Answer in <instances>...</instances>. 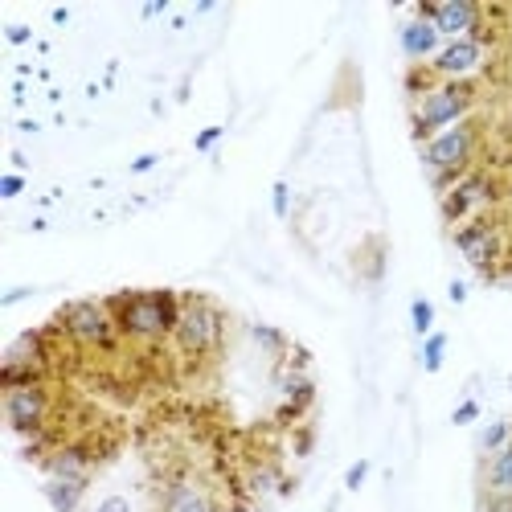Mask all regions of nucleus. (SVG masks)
I'll return each mask as SVG.
<instances>
[{
    "label": "nucleus",
    "mask_w": 512,
    "mask_h": 512,
    "mask_svg": "<svg viewBox=\"0 0 512 512\" xmlns=\"http://www.w3.org/2000/svg\"><path fill=\"white\" fill-rule=\"evenodd\" d=\"M115 312V324L127 340H164L177 332L185 300L177 291H119L107 300Z\"/></svg>",
    "instance_id": "1"
},
{
    "label": "nucleus",
    "mask_w": 512,
    "mask_h": 512,
    "mask_svg": "<svg viewBox=\"0 0 512 512\" xmlns=\"http://www.w3.org/2000/svg\"><path fill=\"white\" fill-rule=\"evenodd\" d=\"M476 107V87L472 82H439L435 91H426L422 99H414L410 107V123H414V136L426 144L431 136L447 132V127L463 123Z\"/></svg>",
    "instance_id": "2"
},
{
    "label": "nucleus",
    "mask_w": 512,
    "mask_h": 512,
    "mask_svg": "<svg viewBox=\"0 0 512 512\" xmlns=\"http://www.w3.org/2000/svg\"><path fill=\"white\" fill-rule=\"evenodd\" d=\"M54 328L70 340V345L99 349V353H111V349L119 345V336H123L107 300H70V304L54 316Z\"/></svg>",
    "instance_id": "3"
},
{
    "label": "nucleus",
    "mask_w": 512,
    "mask_h": 512,
    "mask_svg": "<svg viewBox=\"0 0 512 512\" xmlns=\"http://www.w3.org/2000/svg\"><path fill=\"white\" fill-rule=\"evenodd\" d=\"M476 144H480V132H476L472 119H463V123L447 127V132H439V136H431L422 144V160H426V168H431V177L439 185V197L467 173V164H472V156H476Z\"/></svg>",
    "instance_id": "4"
},
{
    "label": "nucleus",
    "mask_w": 512,
    "mask_h": 512,
    "mask_svg": "<svg viewBox=\"0 0 512 512\" xmlns=\"http://www.w3.org/2000/svg\"><path fill=\"white\" fill-rule=\"evenodd\" d=\"M177 349L189 353V357H209V353H218L222 349V340H226V316L218 312V304H209V300H185L181 308V320H177Z\"/></svg>",
    "instance_id": "5"
},
{
    "label": "nucleus",
    "mask_w": 512,
    "mask_h": 512,
    "mask_svg": "<svg viewBox=\"0 0 512 512\" xmlns=\"http://www.w3.org/2000/svg\"><path fill=\"white\" fill-rule=\"evenodd\" d=\"M496 201V185H492V177L488 173H467L439 197V213H443V222L455 230V226H463V222H472V218H480V213L488 209Z\"/></svg>",
    "instance_id": "6"
},
{
    "label": "nucleus",
    "mask_w": 512,
    "mask_h": 512,
    "mask_svg": "<svg viewBox=\"0 0 512 512\" xmlns=\"http://www.w3.org/2000/svg\"><path fill=\"white\" fill-rule=\"evenodd\" d=\"M50 410H54V394L50 386H21V390H5V418L21 439H37L50 431Z\"/></svg>",
    "instance_id": "7"
},
{
    "label": "nucleus",
    "mask_w": 512,
    "mask_h": 512,
    "mask_svg": "<svg viewBox=\"0 0 512 512\" xmlns=\"http://www.w3.org/2000/svg\"><path fill=\"white\" fill-rule=\"evenodd\" d=\"M451 246L463 254L467 263H472L480 275H496V263H500V234L488 218H472L451 230Z\"/></svg>",
    "instance_id": "8"
},
{
    "label": "nucleus",
    "mask_w": 512,
    "mask_h": 512,
    "mask_svg": "<svg viewBox=\"0 0 512 512\" xmlns=\"http://www.w3.org/2000/svg\"><path fill=\"white\" fill-rule=\"evenodd\" d=\"M480 62H484V41L459 37V41H443V50L435 54L431 70H435L439 82H472Z\"/></svg>",
    "instance_id": "9"
},
{
    "label": "nucleus",
    "mask_w": 512,
    "mask_h": 512,
    "mask_svg": "<svg viewBox=\"0 0 512 512\" xmlns=\"http://www.w3.org/2000/svg\"><path fill=\"white\" fill-rule=\"evenodd\" d=\"M435 29L443 41H459V37H476L484 29V9L472 0H443L435 13Z\"/></svg>",
    "instance_id": "10"
},
{
    "label": "nucleus",
    "mask_w": 512,
    "mask_h": 512,
    "mask_svg": "<svg viewBox=\"0 0 512 512\" xmlns=\"http://www.w3.org/2000/svg\"><path fill=\"white\" fill-rule=\"evenodd\" d=\"M91 467H95V451L87 443H58L54 455L41 463L46 480H87L91 484Z\"/></svg>",
    "instance_id": "11"
},
{
    "label": "nucleus",
    "mask_w": 512,
    "mask_h": 512,
    "mask_svg": "<svg viewBox=\"0 0 512 512\" xmlns=\"http://www.w3.org/2000/svg\"><path fill=\"white\" fill-rule=\"evenodd\" d=\"M398 46H402V54L414 62V66H431L435 62V54L443 50V37H439V29L431 25V21H406L402 29H398Z\"/></svg>",
    "instance_id": "12"
},
{
    "label": "nucleus",
    "mask_w": 512,
    "mask_h": 512,
    "mask_svg": "<svg viewBox=\"0 0 512 512\" xmlns=\"http://www.w3.org/2000/svg\"><path fill=\"white\" fill-rule=\"evenodd\" d=\"M246 492L254 500H267V496H283L287 492V480L275 463H259V467H250V476H246Z\"/></svg>",
    "instance_id": "13"
},
{
    "label": "nucleus",
    "mask_w": 512,
    "mask_h": 512,
    "mask_svg": "<svg viewBox=\"0 0 512 512\" xmlns=\"http://www.w3.org/2000/svg\"><path fill=\"white\" fill-rule=\"evenodd\" d=\"M87 496V480H46V500L54 512H78Z\"/></svg>",
    "instance_id": "14"
},
{
    "label": "nucleus",
    "mask_w": 512,
    "mask_h": 512,
    "mask_svg": "<svg viewBox=\"0 0 512 512\" xmlns=\"http://www.w3.org/2000/svg\"><path fill=\"white\" fill-rule=\"evenodd\" d=\"M484 488L512 492V443L504 451H496L492 459H484Z\"/></svg>",
    "instance_id": "15"
},
{
    "label": "nucleus",
    "mask_w": 512,
    "mask_h": 512,
    "mask_svg": "<svg viewBox=\"0 0 512 512\" xmlns=\"http://www.w3.org/2000/svg\"><path fill=\"white\" fill-rule=\"evenodd\" d=\"M508 443H512V422H508V418L488 422L484 431L476 435V447H480V455H484V459H492V455H496V451H504Z\"/></svg>",
    "instance_id": "16"
},
{
    "label": "nucleus",
    "mask_w": 512,
    "mask_h": 512,
    "mask_svg": "<svg viewBox=\"0 0 512 512\" xmlns=\"http://www.w3.org/2000/svg\"><path fill=\"white\" fill-rule=\"evenodd\" d=\"M168 512H218V500L201 488H177L168 500Z\"/></svg>",
    "instance_id": "17"
},
{
    "label": "nucleus",
    "mask_w": 512,
    "mask_h": 512,
    "mask_svg": "<svg viewBox=\"0 0 512 512\" xmlns=\"http://www.w3.org/2000/svg\"><path fill=\"white\" fill-rule=\"evenodd\" d=\"M410 328H414L422 340L435 332V304L426 300V295H414V300H410Z\"/></svg>",
    "instance_id": "18"
},
{
    "label": "nucleus",
    "mask_w": 512,
    "mask_h": 512,
    "mask_svg": "<svg viewBox=\"0 0 512 512\" xmlns=\"http://www.w3.org/2000/svg\"><path fill=\"white\" fill-rule=\"evenodd\" d=\"M443 357H447V332H431L422 340V369L426 373H439L443 369Z\"/></svg>",
    "instance_id": "19"
},
{
    "label": "nucleus",
    "mask_w": 512,
    "mask_h": 512,
    "mask_svg": "<svg viewBox=\"0 0 512 512\" xmlns=\"http://www.w3.org/2000/svg\"><path fill=\"white\" fill-rule=\"evenodd\" d=\"M476 512H512V492H492L484 488L476 500Z\"/></svg>",
    "instance_id": "20"
},
{
    "label": "nucleus",
    "mask_w": 512,
    "mask_h": 512,
    "mask_svg": "<svg viewBox=\"0 0 512 512\" xmlns=\"http://www.w3.org/2000/svg\"><path fill=\"white\" fill-rule=\"evenodd\" d=\"M271 209H275L279 222L291 218V185H287V181H275V189H271Z\"/></svg>",
    "instance_id": "21"
},
{
    "label": "nucleus",
    "mask_w": 512,
    "mask_h": 512,
    "mask_svg": "<svg viewBox=\"0 0 512 512\" xmlns=\"http://www.w3.org/2000/svg\"><path fill=\"white\" fill-rule=\"evenodd\" d=\"M476 418H480V402H476V398H463V402L451 410V422H455V426H472Z\"/></svg>",
    "instance_id": "22"
},
{
    "label": "nucleus",
    "mask_w": 512,
    "mask_h": 512,
    "mask_svg": "<svg viewBox=\"0 0 512 512\" xmlns=\"http://www.w3.org/2000/svg\"><path fill=\"white\" fill-rule=\"evenodd\" d=\"M222 136H226V127H218V123H213V127H201L197 140H193V148H197V152H213Z\"/></svg>",
    "instance_id": "23"
},
{
    "label": "nucleus",
    "mask_w": 512,
    "mask_h": 512,
    "mask_svg": "<svg viewBox=\"0 0 512 512\" xmlns=\"http://www.w3.org/2000/svg\"><path fill=\"white\" fill-rule=\"evenodd\" d=\"M369 467H373L369 459H357V463L349 467V472H345V488H349V492H361V484L369 480Z\"/></svg>",
    "instance_id": "24"
},
{
    "label": "nucleus",
    "mask_w": 512,
    "mask_h": 512,
    "mask_svg": "<svg viewBox=\"0 0 512 512\" xmlns=\"http://www.w3.org/2000/svg\"><path fill=\"white\" fill-rule=\"evenodd\" d=\"M21 193H25V177L21 173H5V177H0V197H5V201L21 197Z\"/></svg>",
    "instance_id": "25"
},
{
    "label": "nucleus",
    "mask_w": 512,
    "mask_h": 512,
    "mask_svg": "<svg viewBox=\"0 0 512 512\" xmlns=\"http://www.w3.org/2000/svg\"><path fill=\"white\" fill-rule=\"evenodd\" d=\"M95 512H132V500L119 496V492H111V496H103V500L95 504Z\"/></svg>",
    "instance_id": "26"
},
{
    "label": "nucleus",
    "mask_w": 512,
    "mask_h": 512,
    "mask_svg": "<svg viewBox=\"0 0 512 512\" xmlns=\"http://www.w3.org/2000/svg\"><path fill=\"white\" fill-rule=\"evenodd\" d=\"M29 295H37V287H9L5 295H0V304H5V308H17L21 300H29Z\"/></svg>",
    "instance_id": "27"
},
{
    "label": "nucleus",
    "mask_w": 512,
    "mask_h": 512,
    "mask_svg": "<svg viewBox=\"0 0 512 512\" xmlns=\"http://www.w3.org/2000/svg\"><path fill=\"white\" fill-rule=\"evenodd\" d=\"M254 340H259V345H267V349H279V345H283V336H279L275 328H263V324L254 328Z\"/></svg>",
    "instance_id": "28"
},
{
    "label": "nucleus",
    "mask_w": 512,
    "mask_h": 512,
    "mask_svg": "<svg viewBox=\"0 0 512 512\" xmlns=\"http://www.w3.org/2000/svg\"><path fill=\"white\" fill-rule=\"evenodd\" d=\"M156 164H160V152H144V156L132 160V173H152Z\"/></svg>",
    "instance_id": "29"
},
{
    "label": "nucleus",
    "mask_w": 512,
    "mask_h": 512,
    "mask_svg": "<svg viewBox=\"0 0 512 512\" xmlns=\"http://www.w3.org/2000/svg\"><path fill=\"white\" fill-rule=\"evenodd\" d=\"M447 295H451V304H463V300H467V283H463V279H451Z\"/></svg>",
    "instance_id": "30"
},
{
    "label": "nucleus",
    "mask_w": 512,
    "mask_h": 512,
    "mask_svg": "<svg viewBox=\"0 0 512 512\" xmlns=\"http://www.w3.org/2000/svg\"><path fill=\"white\" fill-rule=\"evenodd\" d=\"M160 13H168V0H152V5H144V9H140V17H148V21H152V17H160Z\"/></svg>",
    "instance_id": "31"
},
{
    "label": "nucleus",
    "mask_w": 512,
    "mask_h": 512,
    "mask_svg": "<svg viewBox=\"0 0 512 512\" xmlns=\"http://www.w3.org/2000/svg\"><path fill=\"white\" fill-rule=\"evenodd\" d=\"M9 41H13V46H25V41H29V29H25V25H9Z\"/></svg>",
    "instance_id": "32"
}]
</instances>
